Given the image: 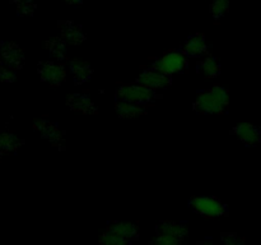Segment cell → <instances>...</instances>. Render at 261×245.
<instances>
[{"mask_svg": "<svg viewBox=\"0 0 261 245\" xmlns=\"http://www.w3.org/2000/svg\"><path fill=\"white\" fill-rule=\"evenodd\" d=\"M228 92L224 87L214 86L201 92L193 104L194 111L198 114H223L228 107Z\"/></svg>", "mask_w": 261, "mask_h": 245, "instance_id": "6da1fadb", "label": "cell"}, {"mask_svg": "<svg viewBox=\"0 0 261 245\" xmlns=\"http://www.w3.org/2000/svg\"><path fill=\"white\" fill-rule=\"evenodd\" d=\"M160 97L155 89L148 88L142 84H120L115 92L116 101L130 102L139 106L154 104L155 100Z\"/></svg>", "mask_w": 261, "mask_h": 245, "instance_id": "7a4b0ae2", "label": "cell"}, {"mask_svg": "<svg viewBox=\"0 0 261 245\" xmlns=\"http://www.w3.org/2000/svg\"><path fill=\"white\" fill-rule=\"evenodd\" d=\"M152 68L161 71V73L167 74V76L175 73H184L189 68V59L182 51L172 50L165 54L162 58L153 60Z\"/></svg>", "mask_w": 261, "mask_h": 245, "instance_id": "3957f363", "label": "cell"}, {"mask_svg": "<svg viewBox=\"0 0 261 245\" xmlns=\"http://www.w3.org/2000/svg\"><path fill=\"white\" fill-rule=\"evenodd\" d=\"M190 207L205 218L226 216L227 207L216 197H194L190 199Z\"/></svg>", "mask_w": 261, "mask_h": 245, "instance_id": "277c9868", "label": "cell"}, {"mask_svg": "<svg viewBox=\"0 0 261 245\" xmlns=\"http://www.w3.org/2000/svg\"><path fill=\"white\" fill-rule=\"evenodd\" d=\"M33 127H35L36 130H38V133H40L43 139H47L51 144L58 147L59 150L65 148V134H64L63 130L59 129L50 120L46 119V117L36 119L33 121Z\"/></svg>", "mask_w": 261, "mask_h": 245, "instance_id": "5b68a950", "label": "cell"}, {"mask_svg": "<svg viewBox=\"0 0 261 245\" xmlns=\"http://www.w3.org/2000/svg\"><path fill=\"white\" fill-rule=\"evenodd\" d=\"M137 83L152 89L167 88L172 84V77L161 73L149 66V68H142V71L137 77Z\"/></svg>", "mask_w": 261, "mask_h": 245, "instance_id": "8992f818", "label": "cell"}, {"mask_svg": "<svg viewBox=\"0 0 261 245\" xmlns=\"http://www.w3.org/2000/svg\"><path fill=\"white\" fill-rule=\"evenodd\" d=\"M38 74L43 82H48L53 86H60L65 81V66L63 64L54 63V61H45L41 63L37 68Z\"/></svg>", "mask_w": 261, "mask_h": 245, "instance_id": "52a82bcc", "label": "cell"}, {"mask_svg": "<svg viewBox=\"0 0 261 245\" xmlns=\"http://www.w3.org/2000/svg\"><path fill=\"white\" fill-rule=\"evenodd\" d=\"M66 105L71 111L81 112L83 115H96L97 106L92 101L88 93H73L66 99Z\"/></svg>", "mask_w": 261, "mask_h": 245, "instance_id": "ba28073f", "label": "cell"}, {"mask_svg": "<svg viewBox=\"0 0 261 245\" xmlns=\"http://www.w3.org/2000/svg\"><path fill=\"white\" fill-rule=\"evenodd\" d=\"M2 56L12 69H20L24 65V51L12 42L2 43Z\"/></svg>", "mask_w": 261, "mask_h": 245, "instance_id": "9c48e42d", "label": "cell"}, {"mask_svg": "<svg viewBox=\"0 0 261 245\" xmlns=\"http://www.w3.org/2000/svg\"><path fill=\"white\" fill-rule=\"evenodd\" d=\"M208 50L209 46L206 43L205 36L203 33H195V35L188 37L185 45H184L182 53L189 58H200V56L205 55Z\"/></svg>", "mask_w": 261, "mask_h": 245, "instance_id": "30bf717a", "label": "cell"}, {"mask_svg": "<svg viewBox=\"0 0 261 245\" xmlns=\"http://www.w3.org/2000/svg\"><path fill=\"white\" fill-rule=\"evenodd\" d=\"M232 134L236 135L241 142L247 145H255L261 140V132L255 125L249 124V122H242L236 128H233Z\"/></svg>", "mask_w": 261, "mask_h": 245, "instance_id": "8fae6325", "label": "cell"}, {"mask_svg": "<svg viewBox=\"0 0 261 245\" xmlns=\"http://www.w3.org/2000/svg\"><path fill=\"white\" fill-rule=\"evenodd\" d=\"M59 28L61 30V35H63L64 40L69 43V45L78 46L86 41V36L82 32L81 26L75 24L69 20H64V22H59Z\"/></svg>", "mask_w": 261, "mask_h": 245, "instance_id": "7c38bea8", "label": "cell"}, {"mask_svg": "<svg viewBox=\"0 0 261 245\" xmlns=\"http://www.w3.org/2000/svg\"><path fill=\"white\" fill-rule=\"evenodd\" d=\"M70 70L71 74H73L74 83L76 86L88 82L92 78V76H93V68L88 63L81 60V59H74V60H71Z\"/></svg>", "mask_w": 261, "mask_h": 245, "instance_id": "4fadbf2b", "label": "cell"}, {"mask_svg": "<svg viewBox=\"0 0 261 245\" xmlns=\"http://www.w3.org/2000/svg\"><path fill=\"white\" fill-rule=\"evenodd\" d=\"M107 231L115 232L117 235H121L125 239L130 240H137L139 237V231H138V226L133 222H124V221H116L111 222L107 226Z\"/></svg>", "mask_w": 261, "mask_h": 245, "instance_id": "5bb4252c", "label": "cell"}, {"mask_svg": "<svg viewBox=\"0 0 261 245\" xmlns=\"http://www.w3.org/2000/svg\"><path fill=\"white\" fill-rule=\"evenodd\" d=\"M23 144H24V140L20 139L13 132H9V130H3V132H0V152L14 153Z\"/></svg>", "mask_w": 261, "mask_h": 245, "instance_id": "9a60e30c", "label": "cell"}, {"mask_svg": "<svg viewBox=\"0 0 261 245\" xmlns=\"http://www.w3.org/2000/svg\"><path fill=\"white\" fill-rule=\"evenodd\" d=\"M196 70L205 78H216L221 74V64L217 58L208 56L203 61H199L196 65Z\"/></svg>", "mask_w": 261, "mask_h": 245, "instance_id": "2e32d148", "label": "cell"}, {"mask_svg": "<svg viewBox=\"0 0 261 245\" xmlns=\"http://www.w3.org/2000/svg\"><path fill=\"white\" fill-rule=\"evenodd\" d=\"M157 232L158 234L163 235H170V236L178 237V239L184 240V237L188 236L189 231L184 225L177 224V222L173 221H162L157 226Z\"/></svg>", "mask_w": 261, "mask_h": 245, "instance_id": "e0dca14e", "label": "cell"}, {"mask_svg": "<svg viewBox=\"0 0 261 245\" xmlns=\"http://www.w3.org/2000/svg\"><path fill=\"white\" fill-rule=\"evenodd\" d=\"M115 109H116L117 115H119L120 117H124V119H133V117L147 114V110L143 109L139 105L130 104V102L125 101H116Z\"/></svg>", "mask_w": 261, "mask_h": 245, "instance_id": "ac0fdd59", "label": "cell"}, {"mask_svg": "<svg viewBox=\"0 0 261 245\" xmlns=\"http://www.w3.org/2000/svg\"><path fill=\"white\" fill-rule=\"evenodd\" d=\"M46 48L48 50L50 55L53 58L58 59L59 61H63L66 59V42L63 38L59 37H51L50 40L46 42Z\"/></svg>", "mask_w": 261, "mask_h": 245, "instance_id": "d6986e66", "label": "cell"}, {"mask_svg": "<svg viewBox=\"0 0 261 245\" xmlns=\"http://www.w3.org/2000/svg\"><path fill=\"white\" fill-rule=\"evenodd\" d=\"M130 240L125 239L121 235H117L111 231H105L99 237V244L101 245H130Z\"/></svg>", "mask_w": 261, "mask_h": 245, "instance_id": "ffe728a7", "label": "cell"}, {"mask_svg": "<svg viewBox=\"0 0 261 245\" xmlns=\"http://www.w3.org/2000/svg\"><path fill=\"white\" fill-rule=\"evenodd\" d=\"M15 9L19 15H33L36 10V4L33 0H12Z\"/></svg>", "mask_w": 261, "mask_h": 245, "instance_id": "44dd1931", "label": "cell"}, {"mask_svg": "<svg viewBox=\"0 0 261 245\" xmlns=\"http://www.w3.org/2000/svg\"><path fill=\"white\" fill-rule=\"evenodd\" d=\"M229 8V0H213L211 4V13L216 19L223 17Z\"/></svg>", "mask_w": 261, "mask_h": 245, "instance_id": "7402d4cb", "label": "cell"}, {"mask_svg": "<svg viewBox=\"0 0 261 245\" xmlns=\"http://www.w3.org/2000/svg\"><path fill=\"white\" fill-rule=\"evenodd\" d=\"M182 242V240L178 239V237L170 236V235H163L158 234V236H155L153 239V241L150 242V245H178Z\"/></svg>", "mask_w": 261, "mask_h": 245, "instance_id": "603a6c76", "label": "cell"}, {"mask_svg": "<svg viewBox=\"0 0 261 245\" xmlns=\"http://www.w3.org/2000/svg\"><path fill=\"white\" fill-rule=\"evenodd\" d=\"M17 78L14 69L7 68V66L0 65V82H7V83H12Z\"/></svg>", "mask_w": 261, "mask_h": 245, "instance_id": "cb8c5ba5", "label": "cell"}, {"mask_svg": "<svg viewBox=\"0 0 261 245\" xmlns=\"http://www.w3.org/2000/svg\"><path fill=\"white\" fill-rule=\"evenodd\" d=\"M224 245H245L244 240L237 237L234 234H223L222 236Z\"/></svg>", "mask_w": 261, "mask_h": 245, "instance_id": "d4e9b609", "label": "cell"}, {"mask_svg": "<svg viewBox=\"0 0 261 245\" xmlns=\"http://www.w3.org/2000/svg\"><path fill=\"white\" fill-rule=\"evenodd\" d=\"M63 2L69 3V4H71V5H79L83 3V0H63Z\"/></svg>", "mask_w": 261, "mask_h": 245, "instance_id": "484cf974", "label": "cell"}, {"mask_svg": "<svg viewBox=\"0 0 261 245\" xmlns=\"http://www.w3.org/2000/svg\"><path fill=\"white\" fill-rule=\"evenodd\" d=\"M196 245H214L213 242H209V241H201V242H198Z\"/></svg>", "mask_w": 261, "mask_h": 245, "instance_id": "4316f807", "label": "cell"}, {"mask_svg": "<svg viewBox=\"0 0 261 245\" xmlns=\"http://www.w3.org/2000/svg\"><path fill=\"white\" fill-rule=\"evenodd\" d=\"M178 245H184V244H182V242H181V244H178Z\"/></svg>", "mask_w": 261, "mask_h": 245, "instance_id": "83f0119b", "label": "cell"}]
</instances>
